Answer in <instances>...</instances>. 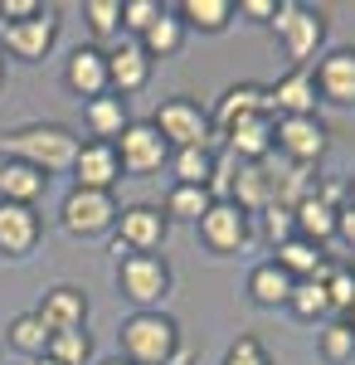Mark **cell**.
I'll return each mask as SVG.
<instances>
[{"label":"cell","mask_w":355,"mask_h":365,"mask_svg":"<svg viewBox=\"0 0 355 365\" xmlns=\"http://www.w3.org/2000/svg\"><path fill=\"white\" fill-rule=\"evenodd\" d=\"M0 156L5 161H20V166H34L39 175H58V170H73V156H78V137L58 122H29V127H15L0 137Z\"/></svg>","instance_id":"1"},{"label":"cell","mask_w":355,"mask_h":365,"mask_svg":"<svg viewBox=\"0 0 355 365\" xmlns=\"http://www.w3.org/2000/svg\"><path fill=\"white\" fill-rule=\"evenodd\" d=\"M180 351V322L170 312H132L117 327V356L127 365H165Z\"/></svg>","instance_id":"2"},{"label":"cell","mask_w":355,"mask_h":365,"mask_svg":"<svg viewBox=\"0 0 355 365\" xmlns=\"http://www.w3.org/2000/svg\"><path fill=\"white\" fill-rule=\"evenodd\" d=\"M170 263L161 253H122L117 258V292L132 302L137 312H161L170 297Z\"/></svg>","instance_id":"3"},{"label":"cell","mask_w":355,"mask_h":365,"mask_svg":"<svg viewBox=\"0 0 355 365\" xmlns=\"http://www.w3.org/2000/svg\"><path fill=\"white\" fill-rule=\"evenodd\" d=\"M273 34L282 44V54L292 58V68H307L317 49L326 44V15L312 10V5H297V0H282L277 5V20H273Z\"/></svg>","instance_id":"4"},{"label":"cell","mask_w":355,"mask_h":365,"mask_svg":"<svg viewBox=\"0 0 355 365\" xmlns=\"http://www.w3.org/2000/svg\"><path fill=\"white\" fill-rule=\"evenodd\" d=\"M151 127L170 141V151H185V146H215V122L210 113L195 103V98H165Z\"/></svg>","instance_id":"5"},{"label":"cell","mask_w":355,"mask_h":365,"mask_svg":"<svg viewBox=\"0 0 355 365\" xmlns=\"http://www.w3.org/2000/svg\"><path fill=\"white\" fill-rule=\"evenodd\" d=\"M117 200L108 195V190H68L63 195V205H58V225H63V234H73V239H98V234H108V229H117Z\"/></svg>","instance_id":"6"},{"label":"cell","mask_w":355,"mask_h":365,"mask_svg":"<svg viewBox=\"0 0 355 365\" xmlns=\"http://www.w3.org/2000/svg\"><path fill=\"white\" fill-rule=\"evenodd\" d=\"M117 146V161H122V175H156L161 166H170V141L151 127V117H132L127 132L112 141Z\"/></svg>","instance_id":"7"},{"label":"cell","mask_w":355,"mask_h":365,"mask_svg":"<svg viewBox=\"0 0 355 365\" xmlns=\"http://www.w3.org/2000/svg\"><path fill=\"white\" fill-rule=\"evenodd\" d=\"M326 146H331V132H326L321 117H277L273 151H282V161L312 170L321 156H326Z\"/></svg>","instance_id":"8"},{"label":"cell","mask_w":355,"mask_h":365,"mask_svg":"<svg viewBox=\"0 0 355 365\" xmlns=\"http://www.w3.org/2000/svg\"><path fill=\"white\" fill-rule=\"evenodd\" d=\"M195 229H200V244L224 258V253L248 249V239H253V215H244L234 200H215L210 215H205Z\"/></svg>","instance_id":"9"},{"label":"cell","mask_w":355,"mask_h":365,"mask_svg":"<svg viewBox=\"0 0 355 365\" xmlns=\"http://www.w3.org/2000/svg\"><path fill=\"white\" fill-rule=\"evenodd\" d=\"M170 234V220H165L161 205H127L117 215V253H156Z\"/></svg>","instance_id":"10"},{"label":"cell","mask_w":355,"mask_h":365,"mask_svg":"<svg viewBox=\"0 0 355 365\" xmlns=\"http://www.w3.org/2000/svg\"><path fill=\"white\" fill-rule=\"evenodd\" d=\"M0 44H5V54H10V58L39 63V58L54 54V44H58V15H54V10H39L34 20L0 25Z\"/></svg>","instance_id":"11"},{"label":"cell","mask_w":355,"mask_h":365,"mask_svg":"<svg viewBox=\"0 0 355 365\" xmlns=\"http://www.w3.org/2000/svg\"><path fill=\"white\" fill-rule=\"evenodd\" d=\"M312 78H317L321 103H331V108H355V44H341V49L321 54L317 68H312Z\"/></svg>","instance_id":"12"},{"label":"cell","mask_w":355,"mask_h":365,"mask_svg":"<svg viewBox=\"0 0 355 365\" xmlns=\"http://www.w3.org/2000/svg\"><path fill=\"white\" fill-rule=\"evenodd\" d=\"M122 180V161H117V146L112 141H78V156H73V185L78 190H108Z\"/></svg>","instance_id":"13"},{"label":"cell","mask_w":355,"mask_h":365,"mask_svg":"<svg viewBox=\"0 0 355 365\" xmlns=\"http://www.w3.org/2000/svg\"><path fill=\"white\" fill-rule=\"evenodd\" d=\"M44 239V220L34 205H0V253L5 258H29Z\"/></svg>","instance_id":"14"},{"label":"cell","mask_w":355,"mask_h":365,"mask_svg":"<svg viewBox=\"0 0 355 365\" xmlns=\"http://www.w3.org/2000/svg\"><path fill=\"white\" fill-rule=\"evenodd\" d=\"M63 88L83 98V103H93V98H103L108 93V54L98 49V44H78L68 63H63Z\"/></svg>","instance_id":"15"},{"label":"cell","mask_w":355,"mask_h":365,"mask_svg":"<svg viewBox=\"0 0 355 365\" xmlns=\"http://www.w3.org/2000/svg\"><path fill=\"white\" fill-rule=\"evenodd\" d=\"M268 103H273V117H317V78L312 68H287L277 83H268Z\"/></svg>","instance_id":"16"},{"label":"cell","mask_w":355,"mask_h":365,"mask_svg":"<svg viewBox=\"0 0 355 365\" xmlns=\"http://www.w3.org/2000/svg\"><path fill=\"white\" fill-rule=\"evenodd\" d=\"M34 317H39L49 331H83V327H88V292L73 287V282H58V287H49V292L39 297Z\"/></svg>","instance_id":"17"},{"label":"cell","mask_w":355,"mask_h":365,"mask_svg":"<svg viewBox=\"0 0 355 365\" xmlns=\"http://www.w3.org/2000/svg\"><path fill=\"white\" fill-rule=\"evenodd\" d=\"M273 127H277L273 113H253V117H239L234 127H224L219 137H229V151H234L239 161L258 166V161L273 156Z\"/></svg>","instance_id":"18"},{"label":"cell","mask_w":355,"mask_h":365,"mask_svg":"<svg viewBox=\"0 0 355 365\" xmlns=\"http://www.w3.org/2000/svg\"><path fill=\"white\" fill-rule=\"evenodd\" d=\"M146 83H151V58H146V49H141L137 39H132V44H117L108 54V93H117V98L127 103V98L141 93Z\"/></svg>","instance_id":"19"},{"label":"cell","mask_w":355,"mask_h":365,"mask_svg":"<svg viewBox=\"0 0 355 365\" xmlns=\"http://www.w3.org/2000/svg\"><path fill=\"white\" fill-rule=\"evenodd\" d=\"M292 220H297V239L317 244V249H326L331 239H336L341 210H331L326 200H317V195H302L297 205H292Z\"/></svg>","instance_id":"20"},{"label":"cell","mask_w":355,"mask_h":365,"mask_svg":"<svg viewBox=\"0 0 355 365\" xmlns=\"http://www.w3.org/2000/svg\"><path fill=\"white\" fill-rule=\"evenodd\" d=\"M253 113H273V103H268V83H234L229 93H224L219 113H210L215 137L224 132V127H234L239 117H253Z\"/></svg>","instance_id":"21"},{"label":"cell","mask_w":355,"mask_h":365,"mask_svg":"<svg viewBox=\"0 0 355 365\" xmlns=\"http://www.w3.org/2000/svg\"><path fill=\"white\" fill-rule=\"evenodd\" d=\"M292 287H297V282L287 278L273 258H263V263L248 273V302H253V307H263V312H277V307H287Z\"/></svg>","instance_id":"22"},{"label":"cell","mask_w":355,"mask_h":365,"mask_svg":"<svg viewBox=\"0 0 355 365\" xmlns=\"http://www.w3.org/2000/svg\"><path fill=\"white\" fill-rule=\"evenodd\" d=\"M49 190V175L20 161H0V205H39Z\"/></svg>","instance_id":"23"},{"label":"cell","mask_w":355,"mask_h":365,"mask_svg":"<svg viewBox=\"0 0 355 365\" xmlns=\"http://www.w3.org/2000/svg\"><path fill=\"white\" fill-rule=\"evenodd\" d=\"M175 15H180V25H185V29L224 34V29L239 20V5H234V0H180Z\"/></svg>","instance_id":"24"},{"label":"cell","mask_w":355,"mask_h":365,"mask_svg":"<svg viewBox=\"0 0 355 365\" xmlns=\"http://www.w3.org/2000/svg\"><path fill=\"white\" fill-rule=\"evenodd\" d=\"M83 122H88V132H93V141H117L122 132H127V122H132V113H127V103H122L117 93H103V98L83 103Z\"/></svg>","instance_id":"25"},{"label":"cell","mask_w":355,"mask_h":365,"mask_svg":"<svg viewBox=\"0 0 355 365\" xmlns=\"http://www.w3.org/2000/svg\"><path fill=\"white\" fill-rule=\"evenodd\" d=\"M170 170H175V185H205V190H215L219 151H215V146H185V151H170Z\"/></svg>","instance_id":"26"},{"label":"cell","mask_w":355,"mask_h":365,"mask_svg":"<svg viewBox=\"0 0 355 365\" xmlns=\"http://www.w3.org/2000/svg\"><path fill=\"white\" fill-rule=\"evenodd\" d=\"M273 263H277V268H282L292 282H302V278H321L331 258L317 249V244H307V239H287L282 249H273Z\"/></svg>","instance_id":"27"},{"label":"cell","mask_w":355,"mask_h":365,"mask_svg":"<svg viewBox=\"0 0 355 365\" xmlns=\"http://www.w3.org/2000/svg\"><path fill=\"white\" fill-rule=\"evenodd\" d=\"M185 39H190V29L180 25V15H175V10H165V15H161V20H156L151 29H146V34H141L137 44L146 49V58L156 63V58L180 54V49H185Z\"/></svg>","instance_id":"28"},{"label":"cell","mask_w":355,"mask_h":365,"mask_svg":"<svg viewBox=\"0 0 355 365\" xmlns=\"http://www.w3.org/2000/svg\"><path fill=\"white\" fill-rule=\"evenodd\" d=\"M210 205H215V190H205V185H170V195H165V220L175 225H200L205 215H210Z\"/></svg>","instance_id":"29"},{"label":"cell","mask_w":355,"mask_h":365,"mask_svg":"<svg viewBox=\"0 0 355 365\" xmlns=\"http://www.w3.org/2000/svg\"><path fill=\"white\" fill-rule=\"evenodd\" d=\"M317 356L326 365H351L355 361V331L346 317H331L317 327Z\"/></svg>","instance_id":"30"},{"label":"cell","mask_w":355,"mask_h":365,"mask_svg":"<svg viewBox=\"0 0 355 365\" xmlns=\"http://www.w3.org/2000/svg\"><path fill=\"white\" fill-rule=\"evenodd\" d=\"M287 312H292L297 322H326V317H331L326 282H321V278H302L297 287H292V297H287Z\"/></svg>","instance_id":"31"},{"label":"cell","mask_w":355,"mask_h":365,"mask_svg":"<svg viewBox=\"0 0 355 365\" xmlns=\"http://www.w3.org/2000/svg\"><path fill=\"white\" fill-rule=\"evenodd\" d=\"M5 341H10V346H15L25 361H39V356H44V346H49V327H44L34 312H20V317L10 322Z\"/></svg>","instance_id":"32"},{"label":"cell","mask_w":355,"mask_h":365,"mask_svg":"<svg viewBox=\"0 0 355 365\" xmlns=\"http://www.w3.org/2000/svg\"><path fill=\"white\" fill-rule=\"evenodd\" d=\"M44 356L54 365H88L93 361V336H88V327H83V331H49Z\"/></svg>","instance_id":"33"},{"label":"cell","mask_w":355,"mask_h":365,"mask_svg":"<svg viewBox=\"0 0 355 365\" xmlns=\"http://www.w3.org/2000/svg\"><path fill=\"white\" fill-rule=\"evenodd\" d=\"M321 282H326L331 312H336V317H346V307L355 302V268H351V263H326Z\"/></svg>","instance_id":"34"},{"label":"cell","mask_w":355,"mask_h":365,"mask_svg":"<svg viewBox=\"0 0 355 365\" xmlns=\"http://www.w3.org/2000/svg\"><path fill=\"white\" fill-rule=\"evenodd\" d=\"M83 20L98 39H108L122 29V0H83Z\"/></svg>","instance_id":"35"},{"label":"cell","mask_w":355,"mask_h":365,"mask_svg":"<svg viewBox=\"0 0 355 365\" xmlns=\"http://www.w3.org/2000/svg\"><path fill=\"white\" fill-rule=\"evenodd\" d=\"M165 10H170V5H161V0H122V29L141 39V34L156 25Z\"/></svg>","instance_id":"36"},{"label":"cell","mask_w":355,"mask_h":365,"mask_svg":"<svg viewBox=\"0 0 355 365\" xmlns=\"http://www.w3.org/2000/svg\"><path fill=\"white\" fill-rule=\"evenodd\" d=\"M263 239H268L273 249H282L287 239H297V220H292L287 205H268V210H263Z\"/></svg>","instance_id":"37"},{"label":"cell","mask_w":355,"mask_h":365,"mask_svg":"<svg viewBox=\"0 0 355 365\" xmlns=\"http://www.w3.org/2000/svg\"><path fill=\"white\" fill-rule=\"evenodd\" d=\"M224 365H273V356H268V346L258 336H239L224 351Z\"/></svg>","instance_id":"38"},{"label":"cell","mask_w":355,"mask_h":365,"mask_svg":"<svg viewBox=\"0 0 355 365\" xmlns=\"http://www.w3.org/2000/svg\"><path fill=\"white\" fill-rule=\"evenodd\" d=\"M277 5H282V0H239V15L253 20V25H273V20H277Z\"/></svg>","instance_id":"39"},{"label":"cell","mask_w":355,"mask_h":365,"mask_svg":"<svg viewBox=\"0 0 355 365\" xmlns=\"http://www.w3.org/2000/svg\"><path fill=\"white\" fill-rule=\"evenodd\" d=\"M39 10H44L39 0H0V20H5V25H20V20H34Z\"/></svg>","instance_id":"40"},{"label":"cell","mask_w":355,"mask_h":365,"mask_svg":"<svg viewBox=\"0 0 355 365\" xmlns=\"http://www.w3.org/2000/svg\"><path fill=\"white\" fill-rule=\"evenodd\" d=\"M336 239H346V244L355 249V205H346V210H341V225H336Z\"/></svg>","instance_id":"41"},{"label":"cell","mask_w":355,"mask_h":365,"mask_svg":"<svg viewBox=\"0 0 355 365\" xmlns=\"http://www.w3.org/2000/svg\"><path fill=\"white\" fill-rule=\"evenodd\" d=\"M165 365H195V351H185V346H180V351H175Z\"/></svg>","instance_id":"42"},{"label":"cell","mask_w":355,"mask_h":365,"mask_svg":"<svg viewBox=\"0 0 355 365\" xmlns=\"http://www.w3.org/2000/svg\"><path fill=\"white\" fill-rule=\"evenodd\" d=\"M346 322H351V331H355V302H351V307H346Z\"/></svg>","instance_id":"43"},{"label":"cell","mask_w":355,"mask_h":365,"mask_svg":"<svg viewBox=\"0 0 355 365\" xmlns=\"http://www.w3.org/2000/svg\"><path fill=\"white\" fill-rule=\"evenodd\" d=\"M25 365H54V361H49V356H39V361H25Z\"/></svg>","instance_id":"44"},{"label":"cell","mask_w":355,"mask_h":365,"mask_svg":"<svg viewBox=\"0 0 355 365\" xmlns=\"http://www.w3.org/2000/svg\"><path fill=\"white\" fill-rule=\"evenodd\" d=\"M346 190H351V205H355V175H351V180H346Z\"/></svg>","instance_id":"45"},{"label":"cell","mask_w":355,"mask_h":365,"mask_svg":"<svg viewBox=\"0 0 355 365\" xmlns=\"http://www.w3.org/2000/svg\"><path fill=\"white\" fill-rule=\"evenodd\" d=\"M103 365H127V361H122V356H112V361H103Z\"/></svg>","instance_id":"46"},{"label":"cell","mask_w":355,"mask_h":365,"mask_svg":"<svg viewBox=\"0 0 355 365\" xmlns=\"http://www.w3.org/2000/svg\"><path fill=\"white\" fill-rule=\"evenodd\" d=\"M0 88H5V63H0Z\"/></svg>","instance_id":"47"}]
</instances>
